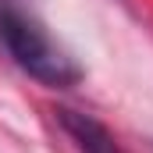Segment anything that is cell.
<instances>
[{"label":"cell","instance_id":"obj_1","mask_svg":"<svg viewBox=\"0 0 153 153\" xmlns=\"http://www.w3.org/2000/svg\"><path fill=\"white\" fill-rule=\"evenodd\" d=\"M0 46L14 57V64L25 75H32L43 85L64 89V85H75L82 78V68L75 64V57L68 50H61L53 43V36L22 7L0 11Z\"/></svg>","mask_w":153,"mask_h":153},{"label":"cell","instance_id":"obj_2","mask_svg":"<svg viewBox=\"0 0 153 153\" xmlns=\"http://www.w3.org/2000/svg\"><path fill=\"white\" fill-rule=\"evenodd\" d=\"M53 114H57L61 128L75 139V146L82 153H121L117 150V139L107 132V125L96 121L93 114H82V111H71V107H61Z\"/></svg>","mask_w":153,"mask_h":153},{"label":"cell","instance_id":"obj_3","mask_svg":"<svg viewBox=\"0 0 153 153\" xmlns=\"http://www.w3.org/2000/svg\"><path fill=\"white\" fill-rule=\"evenodd\" d=\"M4 7H18V0H0V11Z\"/></svg>","mask_w":153,"mask_h":153}]
</instances>
